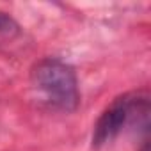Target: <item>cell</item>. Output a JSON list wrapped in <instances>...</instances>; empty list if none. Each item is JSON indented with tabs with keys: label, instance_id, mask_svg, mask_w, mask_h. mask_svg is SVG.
<instances>
[{
	"label": "cell",
	"instance_id": "2",
	"mask_svg": "<svg viewBox=\"0 0 151 151\" xmlns=\"http://www.w3.org/2000/svg\"><path fill=\"white\" fill-rule=\"evenodd\" d=\"M149 112V98L147 94H123L116 98L100 116V119L94 124L93 132V146L101 147L109 142H112L126 126L128 121H132L133 116H147Z\"/></svg>",
	"mask_w": 151,
	"mask_h": 151
},
{
	"label": "cell",
	"instance_id": "1",
	"mask_svg": "<svg viewBox=\"0 0 151 151\" xmlns=\"http://www.w3.org/2000/svg\"><path fill=\"white\" fill-rule=\"evenodd\" d=\"M30 80L52 107L66 112L78 107V80L69 64L59 59H43L32 68Z\"/></svg>",
	"mask_w": 151,
	"mask_h": 151
},
{
	"label": "cell",
	"instance_id": "3",
	"mask_svg": "<svg viewBox=\"0 0 151 151\" xmlns=\"http://www.w3.org/2000/svg\"><path fill=\"white\" fill-rule=\"evenodd\" d=\"M0 34L2 36H16V34H20L18 22L11 14H7L4 11H0Z\"/></svg>",
	"mask_w": 151,
	"mask_h": 151
}]
</instances>
